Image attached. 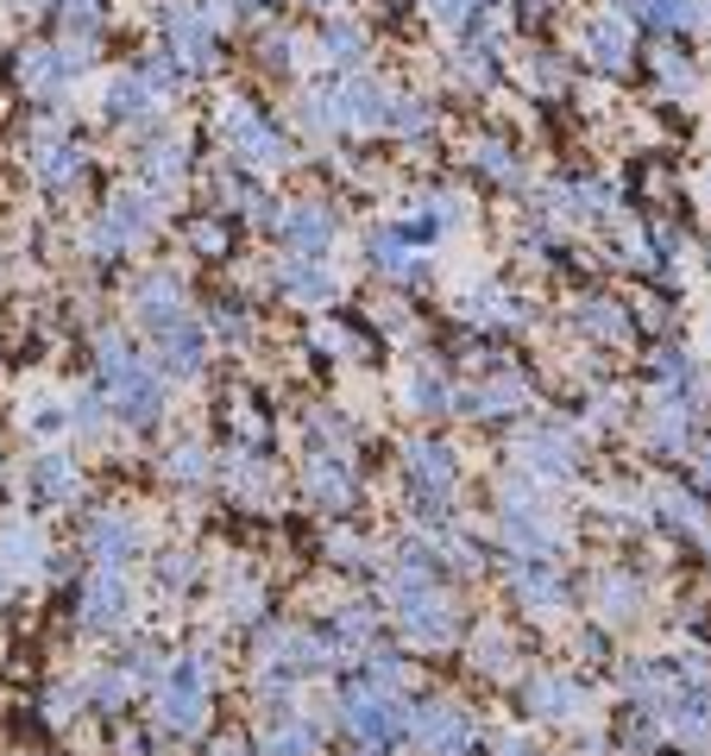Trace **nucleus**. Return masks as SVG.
Segmentation results:
<instances>
[{
	"mask_svg": "<svg viewBox=\"0 0 711 756\" xmlns=\"http://www.w3.org/2000/svg\"><path fill=\"white\" fill-rule=\"evenodd\" d=\"M265 58L271 63H290V39H284V32H271V39H265Z\"/></svg>",
	"mask_w": 711,
	"mask_h": 756,
	"instance_id": "51",
	"label": "nucleus"
},
{
	"mask_svg": "<svg viewBox=\"0 0 711 756\" xmlns=\"http://www.w3.org/2000/svg\"><path fill=\"white\" fill-rule=\"evenodd\" d=\"M126 612H133L126 574H120V567H95V574H89V586H82V631L108 637V631H120V624H126Z\"/></svg>",
	"mask_w": 711,
	"mask_h": 756,
	"instance_id": "6",
	"label": "nucleus"
},
{
	"mask_svg": "<svg viewBox=\"0 0 711 756\" xmlns=\"http://www.w3.org/2000/svg\"><path fill=\"white\" fill-rule=\"evenodd\" d=\"M95 58L89 51V39H63V44H32V51H20V82L32 89V95H63L70 89V70H82V63Z\"/></svg>",
	"mask_w": 711,
	"mask_h": 756,
	"instance_id": "3",
	"label": "nucleus"
},
{
	"mask_svg": "<svg viewBox=\"0 0 711 756\" xmlns=\"http://www.w3.org/2000/svg\"><path fill=\"white\" fill-rule=\"evenodd\" d=\"M529 706L541 718H567V713H579V687L560 675H541V681H529Z\"/></svg>",
	"mask_w": 711,
	"mask_h": 756,
	"instance_id": "28",
	"label": "nucleus"
},
{
	"mask_svg": "<svg viewBox=\"0 0 711 756\" xmlns=\"http://www.w3.org/2000/svg\"><path fill=\"white\" fill-rule=\"evenodd\" d=\"M586 44H592V63L598 70H623L630 63V20L623 13H605V20H592V32H586Z\"/></svg>",
	"mask_w": 711,
	"mask_h": 756,
	"instance_id": "18",
	"label": "nucleus"
},
{
	"mask_svg": "<svg viewBox=\"0 0 711 756\" xmlns=\"http://www.w3.org/2000/svg\"><path fill=\"white\" fill-rule=\"evenodd\" d=\"M95 360H101V391H108L120 423H158V410H164V372L145 366L120 334H101Z\"/></svg>",
	"mask_w": 711,
	"mask_h": 756,
	"instance_id": "1",
	"label": "nucleus"
},
{
	"mask_svg": "<svg viewBox=\"0 0 711 756\" xmlns=\"http://www.w3.org/2000/svg\"><path fill=\"white\" fill-rule=\"evenodd\" d=\"M171 51L190 63V70H209V63H214V26H209V13L176 7V13H171Z\"/></svg>",
	"mask_w": 711,
	"mask_h": 756,
	"instance_id": "16",
	"label": "nucleus"
},
{
	"mask_svg": "<svg viewBox=\"0 0 711 756\" xmlns=\"http://www.w3.org/2000/svg\"><path fill=\"white\" fill-rule=\"evenodd\" d=\"M327 101H334V127H346V133H378V127H390V95L372 77H359V70L334 82Z\"/></svg>",
	"mask_w": 711,
	"mask_h": 756,
	"instance_id": "4",
	"label": "nucleus"
},
{
	"mask_svg": "<svg viewBox=\"0 0 711 756\" xmlns=\"http://www.w3.org/2000/svg\"><path fill=\"white\" fill-rule=\"evenodd\" d=\"M164 473H171L176 485H202V480H209V447H202V442H176L171 454H164Z\"/></svg>",
	"mask_w": 711,
	"mask_h": 756,
	"instance_id": "30",
	"label": "nucleus"
},
{
	"mask_svg": "<svg viewBox=\"0 0 711 756\" xmlns=\"http://www.w3.org/2000/svg\"><path fill=\"white\" fill-rule=\"evenodd\" d=\"M89 548H95L108 567L133 562V555H139V530H133V517H95V524H89Z\"/></svg>",
	"mask_w": 711,
	"mask_h": 756,
	"instance_id": "19",
	"label": "nucleus"
},
{
	"mask_svg": "<svg viewBox=\"0 0 711 756\" xmlns=\"http://www.w3.org/2000/svg\"><path fill=\"white\" fill-rule=\"evenodd\" d=\"M579 322H586V334H592V341H623V334H630V315L617 310V303H586V310H579Z\"/></svg>",
	"mask_w": 711,
	"mask_h": 756,
	"instance_id": "33",
	"label": "nucleus"
},
{
	"mask_svg": "<svg viewBox=\"0 0 711 756\" xmlns=\"http://www.w3.org/2000/svg\"><path fill=\"white\" fill-rule=\"evenodd\" d=\"M139 77L152 82L158 95H171V89H176V63L171 58H145V63H139Z\"/></svg>",
	"mask_w": 711,
	"mask_h": 756,
	"instance_id": "45",
	"label": "nucleus"
},
{
	"mask_svg": "<svg viewBox=\"0 0 711 756\" xmlns=\"http://www.w3.org/2000/svg\"><path fill=\"white\" fill-rule=\"evenodd\" d=\"M77 171H82V152L70 145V139H63V145H39V183L44 190H70Z\"/></svg>",
	"mask_w": 711,
	"mask_h": 756,
	"instance_id": "29",
	"label": "nucleus"
},
{
	"mask_svg": "<svg viewBox=\"0 0 711 756\" xmlns=\"http://www.w3.org/2000/svg\"><path fill=\"white\" fill-rule=\"evenodd\" d=\"M510 586H517V599L529 605V612H555V605L567 599V581H560L555 567H541V562H536V567H522Z\"/></svg>",
	"mask_w": 711,
	"mask_h": 756,
	"instance_id": "25",
	"label": "nucleus"
},
{
	"mask_svg": "<svg viewBox=\"0 0 711 756\" xmlns=\"http://www.w3.org/2000/svg\"><path fill=\"white\" fill-rule=\"evenodd\" d=\"M466 310L479 315V322H504V315H517V303H510L504 291H479L473 303H466Z\"/></svg>",
	"mask_w": 711,
	"mask_h": 756,
	"instance_id": "44",
	"label": "nucleus"
},
{
	"mask_svg": "<svg viewBox=\"0 0 711 756\" xmlns=\"http://www.w3.org/2000/svg\"><path fill=\"white\" fill-rule=\"evenodd\" d=\"M705 492H711V454H705Z\"/></svg>",
	"mask_w": 711,
	"mask_h": 756,
	"instance_id": "52",
	"label": "nucleus"
},
{
	"mask_svg": "<svg viewBox=\"0 0 711 756\" xmlns=\"http://www.w3.org/2000/svg\"><path fill=\"white\" fill-rule=\"evenodd\" d=\"M404 744H416V750H428V756H466L473 750V718H466L460 706H416Z\"/></svg>",
	"mask_w": 711,
	"mask_h": 756,
	"instance_id": "5",
	"label": "nucleus"
},
{
	"mask_svg": "<svg viewBox=\"0 0 711 756\" xmlns=\"http://www.w3.org/2000/svg\"><path fill=\"white\" fill-rule=\"evenodd\" d=\"M327 58H334V63H353V58H359V51H366V32H359V26H327Z\"/></svg>",
	"mask_w": 711,
	"mask_h": 756,
	"instance_id": "37",
	"label": "nucleus"
},
{
	"mask_svg": "<svg viewBox=\"0 0 711 756\" xmlns=\"http://www.w3.org/2000/svg\"><path fill=\"white\" fill-rule=\"evenodd\" d=\"M473 164H479V171H491V177H498V183H517V158L504 152L498 139H485L479 152H473Z\"/></svg>",
	"mask_w": 711,
	"mask_h": 756,
	"instance_id": "39",
	"label": "nucleus"
},
{
	"mask_svg": "<svg viewBox=\"0 0 711 756\" xmlns=\"http://www.w3.org/2000/svg\"><path fill=\"white\" fill-rule=\"evenodd\" d=\"M334 643H341V649L372 643V612H341V618H334Z\"/></svg>",
	"mask_w": 711,
	"mask_h": 756,
	"instance_id": "41",
	"label": "nucleus"
},
{
	"mask_svg": "<svg viewBox=\"0 0 711 756\" xmlns=\"http://www.w3.org/2000/svg\"><path fill=\"white\" fill-rule=\"evenodd\" d=\"M284 291L296 296V303H327V296H334V278H327V265H315V259L296 252L284 265Z\"/></svg>",
	"mask_w": 711,
	"mask_h": 756,
	"instance_id": "26",
	"label": "nucleus"
},
{
	"mask_svg": "<svg viewBox=\"0 0 711 756\" xmlns=\"http://www.w3.org/2000/svg\"><path fill=\"white\" fill-rule=\"evenodd\" d=\"M0 562H7V581L13 574H32L44 562V543L32 524H0Z\"/></svg>",
	"mask_w": 711,
	"mask_h": 756,
	"instance_id": "23",
	"label": "nucleus"
},
{
	"mask_svg": "<svg viewBox=\"0 0 711 756\" xmlns=\"http://www.w3.org/2000/svg\"><path fill=\"white\" fill-rule=\"evenodd\" d=\"M26 423H32V435H39V442H51V435L70 423V410H63V404H32V410H26Z\"/></svg>",
	"mask_w": 711,
	"mask_h": 756,
	"instance_id": "43",
	"label": "nucleus"
},
{
	"mask_svg": "<svg viewBox=\"0 0 711 756\" xmlns=\"http://www.w3.org/2000/svg\"><path fill=\"white\" fill-rule=\"evenodd\" d=\"M13 7H44V0H13Z\"/></svg>",
	"mask_w": 711,
	"mask_h": 756,
	"instance_id": "53",
	"label": "nucleus"
},
{
	"mask_svg": "<svg viewBox=\"0 0 711 756\" xmlns=\"http://www.w3.org/2000/svg\"><path fill=\"white\" fill-rule=\"evenodd\" d=\"M183 139L176 133H158L152 145H145V183H152V190H171L176 177H183Z\"/></svg>",
	"mask_w": 711,
	"mask_h": 756,
	"instance_id": "27",
	"label": "nucleus"
},
{
	"mask_svg": "<svg viewBox=\"0 0 711 756\" xmlns=\"http://www.w3.org/2000/svg\"><path fill=\"white\" fill-rule=\"evenodd\" d=\"M190 574H195L190 555H164V586H190Z\"/></svg>",
	"mask_w": 711,
	"mask_h": 756,
	"instance_id": "48",
	"label": "nucleus"
},
{
	"mask_svg": "<svg viewBox=\"0 0 711 756\" xmlns=\"http://www.w3.org/2000/svg\"><path fill=\"white\" fill-rule=\"evenodd\" d=\"M70 423L89 429V435H101V404L95 397H77V410H70Z\"/></svg>",
	"mask_w": 711,
	"mask_h": 756,
	"instance_id": "47",
	"label": "nucleus"
},
{
	"mask_svg": "<svg viewBox=\"0 0 711 756\" xmlns=\"http://www.w3.org/2000/svg\"><path fill=\"white\" fill-rule=\"evenodd\" d=\"M258 756H315V725L308 718H277L258 732Z\"/></svg>",
	"mask_w": 711,
	"mask_h": 756,
	"instance_id": "24",
	"label": "nucleus"
},
{
	"mask_svg": "<svg viewBox=\"0 0 711 756\" xmlns=\"http://www.w3.org/2000/svg\"><path fill=\"white\" fill-rule=\"evenodd\" d=\"M397 612H404V637L423 643V649H441V643H454V631H460V612H454V599H447L441 586L404 599Z\"/></svg>",
	"mask_w": 711,
	"mask_h": 756,
	"instance_id": "7",
	"label": "nucleus"
},
{
	"mask_svg": "<svg viewBox=\"0 0 711 756\" xmlns=\"http://www.w3.org/2000/svg\"><path fill=\"white\" fill-rule=\"evenodd\" d=\"M504 543L517 548V555H529V562H548V555H555V536L541 524V511H510V517H504Z\"/></svg>",
	"mask_w": 711,
	"mask_h": 756,
	"instance_id": "20",
	"label": "nucleus"
},
{
	"mask_svg": "<svg viewBox=\"0 0 711 756\" xmlns=\"http://www.w3.org/2000/svg\"><path fill=\"white\" fill-rule=\"evenodd\" d=\"M409 404L416 410H454V391H447L435 372H423V379H409Z\"/></svg>",
	"mask_w": 711,
	"mask_h": 756,
	"instance_id": "36",
	"label": "nucleus"
},
{
	"mask_svg": "<svg viewBox=\"0 0 711 756\" xmlns=\"http://www.w3.org/2000/svg\"><path fill=\"white\" fill-rule=\"evenodd\" d=\"M390 127H397V133H428V101H390Z\"/></svg>",
	"mask_w": 711,
	"mask_h": 756,
	"instance_id": "42",
	"label": "nucleus"
},
{
	"mask_svg": "<svg viewBox=\"0 0 711 756\" xmlns=\"http://www.w3.org/2000/svg\"><path fill=\"white\" fill-rule=\"evenodd\" d=\"M404 473H409V485L423 492L428 504H441L447 492H454V480H460V461H454V447L447 442H409L404 447Z\"/></svg>",
	"mask_w": 711,
	"mask_h": 756,
	"instance_id": "8",
	"label": "nucleus"
},
{
	"mask_svg": "<svg viewBox=\"0 0 711 756\" xmlns=\"http://www.w3.org/2000/svg\"><path fill=\"white\" fill-rule=\"evenodd\" d=\"M687 429H692V416H687V404H673V397L642 416V435H649V447H661V454H680V447H687Z\"/></svg>",
	"mask_w": 711,
	"mask_h": 756,
	"instance_id": "21",
	"label": "nucleus"
},
{
	"mask_svg": "<svg viewBox=\"0 0 711 756\" xmlns=\"http://www.w3.org/2000/svg\"><path fill=\"white\" fill-rule=\"evenodd\" d=\"M473 656H479V668H504V631L498 624H485V637L473 643Z\"/></svg>",
	"mask_w": 711,
	"mask_h": 756,
	"instance_id": "46",
	"label": "nucleus"
},
{
	"mask_svg": "<svg viewBox=\"0 0 711 756\" xmlns=\"http://www.w3.org/2000/svg\"><path fill=\"white\" fill-rule=\"evenodd\" d=\"M654 77H661V89H673V95H692V63L680 58V51H654Z\"/></svg>",
	"mask_w": 711,
	"mask_h": 756,
	"instance_id": "35",
	"label": "nucleus"
},
{
	"mask_svg": "<svg viewBox=\"0 0 711 756\" xmlns=\"http://www.w3.org/2000/svg\"><path fill=\"white\" fill-rule=\"evenodd\" d=\"M158 209H164V202H152V195H139V190L114 195V202L101 209L95 233H89V246H95L101 259H120L126 246H139V240L158 228Z\"/></svg>",
	"mask_w": 711,
	"mask_h": 756,
	"instance_id": "2",
	"label": "nucleus"
},
{
	"mask_svg": "<svg viewBox=\"0 0 711 756\" xmlns=\"http://www.w3.org/2000/svg\"><path fill=\"white\" fill-rule=\"evenodd\" d=\"M202 725H209V694H202V687H176V681H164V687H158V732L195 737Z\"/></svg>",
	"mask_w": 711,
	"mask_h": 756,
	"instance_id": "13",
	"label": "nucleus"
},
{
	"mask_svg": "<svg viewBox=\"0 0 711 756\" xmlns=\"http://www.w3.org/2000/svg\"><path fill=\"white\" fill-rule=\"evenodd\" d=\"M32 492H39L44 504H70L77 498V461H70V454H39V466H32Z\"/></svg>",
	"mask_w": 711,
	"mask_h": 756,
	"instance_id": "22",
	"label": "nucleus"
},
{
	"mask_svg": "<svg viewBox=\"0 0 711 756\" xmlns=\"http://www.w3.org/2000/svg\"><path fill=\"white\" fill-rule=\"evenodd\" d=\"M158 372H176V379H190L195 366H202V353H209V329L195 322V315H183V322H171V329H158Z\"/></svg>",
	"mask_w": 711,
	"mask_h": 756,
	"instance_id": "11",
	"label": "nucleus"
},
{
	"mask_svg": "<svg viewBox=\"0 0 711 756\" xmlns=\"http://www.w3.org/2000/svg\"><path fill=\"white\" fill-rule=\"evenodd\" d=\"M221 114H227V139H233V145H240V158H246V164H265V171H277V164H284V158H290L284 133H277L271 120L246 114L240 101H227Z\"/></svg>",
	"mask_w": 711,
	"mask_h": 756,
	"instance_id": "9",
	"label": "nucleus"
},
{
	"mask_svg": "<svg viewBox=\"0 0 711 756\" xmlns=\"http://www.w3.org/2000/svg\"><path fill=\"white\" fill-rule=\"evenodd\" d=\"M536 89H560V63L536 58Z\"/></svg>",
	"mask_w": 711,
	"mask_h": 756,
	"instance_id": "50",
	"label": "nucleus"
},
{
	"mask_svg": "<svg viewBox=\"0 0 711 756\" xmlns=\"http://www.w3.org/2000/svg\"><path fill=\"white\" fill-rule=\"evenodd\" d=\"M423 7H428V20L435 26L460 32V26H473V7H479V0H423Z\"/></svg>",
	"mask_w": 711,
	"mask_h": 756,
	"instance_id": "40",
	"label": "nucleus"
},
{
	"mask_svg": "<svg viewBox=\"0 0 711 756\" xmlns=\"http://www.w3.org/2000/svg\"><path fill=\"white\" fill-rule=\"evenodd\" d=\"M227 485L240 498H271V473H265V461H252V454H227Z\"/></svg>",
	"mask_w": 711,
	"mask_h": 756,
	"instance_id": "32",
	"label": "nucleus"
},
{
	"mask_svg": "<svg viewBox=\"0 0 711 756\" xmlns=\"http://www.w3.org/2000/svg\"><path fill=\"white\" fill-rule=\"evenodd\" d=\"M598 605H605V618H636V605H642V593H636L630 574H611V581L598 586Z\"/></svg>",
	"mask_w": 711,
	"mask_h": 756,
	"instance_id": "34",
	"label": "nucleus"
},
{
	"mask_svg": "<svg viewBox=\"0 0 711 756\" xmlns=\"http://www.w3.org/2000/svg\"><path fill=\"white\" fill-rule=\"evenodd\" d=\"M58 13H63V26L77 32V39H89L101 26V0H58Z\"/></svg>",
	"mask_w": 711,
	"mask_h": 756,
	"instance_id": "38",
	"label": "nucleus"
},
{
	"mask_svg": "<svg viewBox=\"0 0 711 756\" xmlns=\"http://www.w3.org/2000/svg\"><path fill=\"white\" fill-rule=\"evenodd\" d=\"M630 7L649 26H661V32H680V26L699 20V0H630Z\"/></svg>",
	"mask_w": 711,
	"mask_h": 756,
	"instance_id": "31",
	"label": "nucleus"
},
{
	"mask_svg": "<svg viewBox=\"0 0 711 756\" xmlns=\"http://www.w3.org/2000/svg\"><path fill=\"white\" fill-rule=\"evenodd\" d=\"M284 233L303 259H322V252L334 246V214H327L322 202H296V209L284 214Z\"/></svg>",
	"mask_w": 711,
	"mask_h": 756,
	"instance_id": "15",
	"label": "nucleus"
},
{
	"mask_svg": "<svg viewBox=\"0 0 711 756\" xmlns=\"http://www.w3.org/2000/svg\"><path fill=\"white\" fill-rule=\"evenodd\" d=\"M517 454H522L529 466H536L541 480H560V473H573V466H579L573 435H560V429H548V435H522Z\"/></svg>",
	"mask_w": 711,
	"mask_h": 756,
	"instance_id": "17",
	"label": "nucleus"
},
{
	"mask_svg": "<svg viewBox=\"0 0 711 756\" xmlns=\"http://www.w3.org/2000/svg\"><path fill=\"white\" fill-rule=\"evenodd\" d=\"M133 310H139V322H145V334H158V329H171V322H183V315H190V296H183L176 272H152L145 284H139Z\"/></svg>",
	"mask_w": 711,
	"mask_h": 756,
	"instance_id": "12",
	"label": "nucleus"
},
{
	"mask_svg": "<svg viewBox=\"0 0 711 756\" xmlns=\"http://www.w3.org/2000/svg\"><path fill=\"white\" fill-rule=\"evenodd\" d=\"M101 108H108V120H133V127H152V120H158V89L139 77V70H126V77L108 82V101H101Z\"/></svg>",
	"mask_w": 711,
	"mask_h": 756,
	"instance_id": "14",
	"label": "nucleus"
},
{
	"mask_svg": "<svg viewBox=\"0 0 711 756\" xmlns=\"http://www.w3.org/2000/svg\"><path fill=\"white\" fill-rule=\"evenodd\" d=\"M303 485H308V498L327 504V511H346L353 504V466H346V454H334V447H308V461H303Z\"/></svg>",
	"mask_w": 711,
	"mask_h": 756,
	"instance_id": "10",
	"label": "nucleus"
},
{
	"mask_svg": "<svg viewBox=\"0 0 711 756\" xmlns=\"http://www.w3.org/2000/svg\"><path fill=\"white\" fill-rule=\"evenodd\" d=\"M195 246H202V252H221V246H227L221 221H202V228H195Z\"/></svg>",
	"mask_w": 711,
	"mask_h": 756,
	"instance_id": "49",
	"label": "nucleus"
}]
</instances>
